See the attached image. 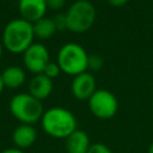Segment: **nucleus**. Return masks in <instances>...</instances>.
<instances>
[{
  "label": "nucleus",
  "instance_id": "f257e3e1",
  "mask_svg": "<svg viewBox=\"0 0 153 153\" xmlns=\"http://www.w3.org/2000/svg\"><path fill=\"white\" fill-rule=\"evenodd\" d=\"M33 37L32 23L23 18H16L8 22L4 27L1 43L7 51L23 54L33 43Z\"/></svg>",
  "mask_w": 153,
  "mask_h": 153
},
{
  "label": "nucleus",
  "instance_id": "f03ea898",
  "mask_svg": "<svg viewBox=\"0 0 153 153\" xmlns=\"http://www.w3.org/2000/svg\"><path fill=\"white\" fill-rule=\"evenodd\" d=\"M41 124L45 134L55 139H66L76 128V118L72 111L65 108L55 106L44 111Z\"/></svg>",
  "mask_w": 153,
  "mask_h": 153
},
{
  "label": "nucleus",
  "instance_id": "7ed1b4c3",
  "mask_svg": "<svg viewBox=\"0 0 153 153\" xmlns=\"http://www.w3.org/2000/svg\"><path fill=\"white\" fill-rule=\"evenodd\" d=\"M88 54L78 43H66L57 53V65L65 74L75 76L87 71Z\"/></svg>",
  "mask_w": 153,
  "mask_h": 153
},
{
  "label": "nucleus",
  "instance_id": "20e7f679",
  "mask_svg": "<svg viewBox=\"0 0 153 153\" xmlns=\"http://www.w3.org/2000/svg\"><path fill=\"white\" fill-rule=\"evenodd\" d=\"M10 111L22 124H33L38 122L44 111L41 100L27 93H18L10 100Z\"/></svg>",
  "mask_w": 153,
  "mask_h": 153
},
{
  "label": "nucleus",
  "instance_id": "39448f33",
  "mask_svg": "<svg viewBox=\"0 0 153 153\" xmlns=\"http://www.w3.org/2000/svg\"><path fill=\"white\" fill-rule=\"evenodd\" d=\"M65 14L67 20V30L74 33H82L93 26L97 11L91 1L76 0L68 7Z\"/></svg>",
  "mask_w": 153,
  "mask_h": 153
},
{
  "label": "nucleus",
  "instance_id": "423d86ee",
  "mask_svg": "<svg viewBox=\"0 0 153 153\" xmlns=\"http://www.w3.org/2000/svg\"><path fill=\"white\" fill-rule=\"evenodd\" d=\"M87 103L91 114L99 120H110L118 110L117 98L112 92L104 88H97Z\"/></svg>",
  "mask_w": 153,
  "mask_h": 153
},
{
  "label": "nucleus",
  "instance_id": "0eeeda50",
  "mask_svg": "<svg viewBox=\"0 0 153 153\" xmlns=\"http://www.w3.org/2000/svg\"><path fill=\"white\" fill-rule=\"evenodd\" d=\"M23 62L25 68L32 74H41L50 62L48 48L42 43H32L23 53Z\"/></svg>",
  "mask_w": 153,
  "mask_h": 153
},
{
  "label": "nucleus",
  "instance_id": "6e6552de",
  "mask_svg": "<svg viewBox=\"0 0 153 153\" xmlns=\"http://www.w3.org/2000/svg\"><path fill=\"white\" fill-rule=\"evenodd\" d=\"M97 90V81L92 73L84 72L75 75L72 80L71 92L78 100H88Z\"/></svg>",
  "mask_w": 153,
  "mask_h": 153
},
{
  "label": "nucleus",
  "instance_id": "1a4fd4ad",
  "mask_svg": "<svg viewBox=\"0 0 153 153\" xmlns=\"http://www.w3.org/2000/svg\"><path fill=\"white\" fill-rule=\"evenodd\" d=\"M18 10L20 18L33 24L35 22L45 17L48 6L45 0H19Z\"/></svg>",
  "mask_w": 153,
  "mask_h": 153
},
{
  "label": "nucleus",
  "instance_id": "9d476101",
  "mask_svg": "<svg viewBox=\"0 0 153 153\" xmlns=\"http://www.w3.org/2000/svg\"><path fill=\"white\" fill-rule=\"evenodd\" d=\"M53 91V80L43 73L36 74L29 81V93L38 100H43L50 96Z\"/></svg>",
  "mask_w": 153,
  "mask_h": 153
},
{
  "label": "nucleus",
  "instance_id": "9b49d317",
  "mask_svg": "<svg viewBox=\"0 0 153 153\" xmlns=\"http://www.w3.org/2000/svg\"><path fill=\"white\" fill-rule=\"evenodd\" d=\"M91 145L87 133L81 129H75L65 139V148L67 153H87Z\"/></svg>",
  "mask_w": 153,
  "mask_h": 153
},
{
  "label": "nucleus",
  "instance_id": "f8f14e48",
  "mask_svg": "<svg viewBox=\"0 0 153 153\" xmlns=\"http://www.w3.org/2000/svg\"><path fill=\"white\" fill-rule=\"evenodd\" d=\"M37 139V131L31 124H20L12 133V140L17 148L25 149L31 147Z\"/></svg>",
  "mask_w": 153,
  "mask_h": 153
},
{
  "label": "nucleus",
  "instance_id": "ddd939ff",
  "mask_svg": "<svg viewBox=\"0 0 153 153\" xmlns=\"http://www.w3.org/2000/svg\"><path fill=\"white\" fill-rule=\"evenodd\" d=\"M1 79L5 87L18 88L25 82L26 74L25 71L19 66H8L1 72Z\"/></svg>",
  "mask_w": 153,
  "mask_h": 153
},
{
  "label": "nucleus",
  "instance_id": "4468645a",
  "mask_svg": "<svg viewBox=\"0 0 153 153\" xmlns=\"http://www.w3.org/2000/svg\"><path fill=\"white\" fill-rule=\"evenodd\" d=\"M32 25H33L35 37L39 39H49L57 31L53 18H48V17H43L42 19L35 22Z\"/></svg>",
  "mask_w": 153,
  "mask_h": 153
},
{
  "label": "nucleus",
  "instance_id": "2eb2a0df",
  "mask_svg": "<svg viewBox=\"0 0 153 153\" xmlns=\"http://www.w3.org/2000/svg\"><path fill=\"white\" fill-rule=\"evenodd\" d=\"M103 65H104V60L102 59L100 55H97V54L88 55L87 69H91V71H99V69H102Z\"/></svg>",
  "mask_w": 153,
  "mask_h": 153
},
{
  "label": "nucleus",
  "instance_id": "dca6fc26",
  "mask_svg": "<svg viewBox=\"0 0 153 153\" xmlns=\"http://www.w3.org/2000/svg\"><path fill=\"white\" fill-rule=\"evenodd\" d=\"M60 72H61V69H60V67H59V65L56 63V62H49L48 65H47V67L44 68V72H43V74L44 75H47L49 79H55V78H57L59 76V74H60Z\"/></svg>",
  "mask_w": 153,
  "mask_h": 153
},
{
  "label": "nucleus",
  "instance_id": "f3484780",
  "mask_svg": "<svg viewBox=\"0 0 153 153\" xmlns=\"http://www.w3.org/2000/svg\"><path fill=\"white\" fill-rule=\"evenodd\" d=\"M53 20H54V24L56 26V30L57 31H63V30H67V20H66V14L63 13H57L53 17Z\"/></svg>",
  "mask_w": 153,
  "mask_h": 153
},
{
  "label": "nucleus",
  "instance_id": "a211bd4d",
  "mask_svg": "<svg viewBox=\"0 0 153 153\" xmlns=\"http://www.w3.org/2000/svg\"><path fill=\"white\" fill-rule=\"evenodd\" d=\"M87 153H112V151L104 143L97 142V143H92L91 147L88 148Z\"/></svg>",
  "mask_w": 153,
  "mask_h": 153
},
{
  "label": "nucleus",
  "instance_id": "6ab92c4d",
  "mask_svg": "<svg viewBox=\"0 0 153 153\" xmlns=\"http://www.w3.org/2000/svg\"><path fill=\"white\" fill-rule=\"evenodd\" d=\"M45 4L49 10L57 11V10H61L66 5V0H45Z\"/></svg>",
  "mask_w": 153,
  "mask_h": 153
},
{
  "label": "nucleus",
  "instance_id": "aec40b11",
  "mask_svg": "<svg viewBox=\"0 0 153 153\" xmlns=\"http://www.w3.org/2000/svg\"><path fill=\"white\" fill-rule=\"evenodd\" d=\"M111 6H114V7H121V6H123V5H126L129 0H106Z\"/></svg>",
  "mask_w": 153,
  "mask_h": 153
},
{
  "label": "nucleus",
  "instance_id": "412c9836",
  "mask_svg": "<svg viewBox=\"0 0 153 153\" xmlns=\"http://www.w3.org/2000/svg\"><path fill=\"white\" fill-rule=\"evenodd\" d=\"M0 153H24V151H22L19 148H6V149L1 151Z\"/></svg>",
  "mask_w": 153,
  "mask_h": 153
},
{
  "label": "nucleus",
  "instance_id": "4be33fe9",
  "mask_svg": "<svg viewBox=\"0 0 153 153\" xmlns=\"http://www.w3.org/2000/svg\"><path fill=\"white\" fill-rule=\"evenodd\" d=\"M4 82H2V79H1V73H0V94H1V92H2V90H4Z\"/></svg>",
  "mask_w": 153,
  "mask_h": 153
},
{
  "label": "nucleus",
  "instance_id": "5701e85b",
  "mask_svg": "<svg viewBox=\"0 0 153 153\" xmlns=\"http://www.w3.org/2000/svg\"><path fill=\"white\" fill-rule=\"evenodd\" d=\"M2 54H4V45H2V43L0 42V60H1V57H2Z\"/></svg>",
  "mask_w": 153,
  "mask_h": 153
},
{
  "label": "nucleus",
  "instance_id": "b1692460",
  "mask_svg": "<svg viewBox=\"0 0 153 153\" xmlns=\"http://www.w3.org/2000/svg\"><path fill=\"white\" fill-rule=\"evenodd\" d=\"M147 153H153V142L149 145V147H148V152Z\"/></svg>",
  "mask_w": 153,
  "mask_h": 153
},
{
  "label": "nucleus",
  "instance_id": "393cba45",
  "mask_svg": "<svg viewBox=\"0 0 153 153\" xmlns=\"http://www.w3.org/2000/svg\"><path fill=\"white\" fill-rule=\"evenodd\" d=\"M152 109H153V100H152Z\"/></svg>",
  "mask_w": 153,
  "mask_h": 153
}]
</instances>
